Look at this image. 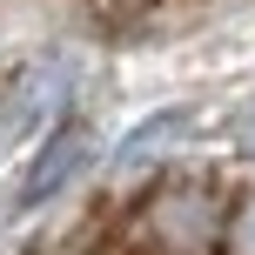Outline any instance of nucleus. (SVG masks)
Here are the masks:
<instances>
[{"mask_svg":"<svg viewBox=\"0 0 255 255\" xmlns=\"http://www.w3.org/2000/svg\"><path fill=\"white\" fill-rule=\"evenodd\" d=\"M242 141H249V148H255V121H249V128H242Z\"/></svg>","mask_w":255,"mask_h":255,"instance_id":"nucleus-6","label":"nucleus"},{"mask_svg":"<svg viewBox=\"0 0 255 255\" xmlns=\"http://www.w3.org/2000/svg\"><path fill=\"white\" fill-rule=\"evenodd\" d=\"M141 235L154 242V255H208V242H215V195L208 188H168V195H154Z\"/></svg>","mask_w":255,"mask_h":255,"instance_id":"nucleus-1","label":"nucleus"},{"mask_svg":"<svg viewBox=\"0 0 255 255\" xmlns=\"http://www.w3.org/2000/svg\"><path fill=\"white\" fill-rule=\"evenodd\" d=\"M175 134H181V115H161V121L134 128V134L121 141V161H148V154H161V148H168Z\"/></svg>","mask_w":255,"mask_h":255,"instance_id":"nucleus-4","label":"nucleus"},{"mask_svg":"<svg viewBox=\"0 0 255 255\" xmlns=\"http://www.w3.org/2000/svg\"><path fill=\"white\" fill-rule=\"evenodd\" d=\"M61 88H67V61H54V54L20 61L7 81H0V141H7V134H27L34 121H47L54 101H61Z\"/></svg>","mask_w":255,"mask_h":255,"instance_id":"nucleus-2","label":"nucleus"},{"mask_svg":"<svg viewBox=\"0 0 255 255\" xmlns=\"http://www.w3.org/2000/svg\"><path fill=\"white\" fill-rule=\"evenodd\" d=\"M222 255H255V195L229 215V235H222Z\"/></svg>","mask_w":255,"mask_h":255,"instance_id":"nucleus-5","label":"nucleus"},{"mask_svg":"<svg viewBox=\"0 0 255 255\" xmlns=\"http://www.w3.org/2000/svg\"><path fill=\"white\" fill-rule=\"evenodd\" d=\"M88 154H94V141H88V128L81 121H67V128H54L47 134V148L34 154V168L20 175V195H13V208H40V202H54V195L67 188V181L88 168Z\"/></svg>","mask_w":255,"mask_h":255,"instance_id":"nucleus-3","label":"nucleus"}]
</instances>
